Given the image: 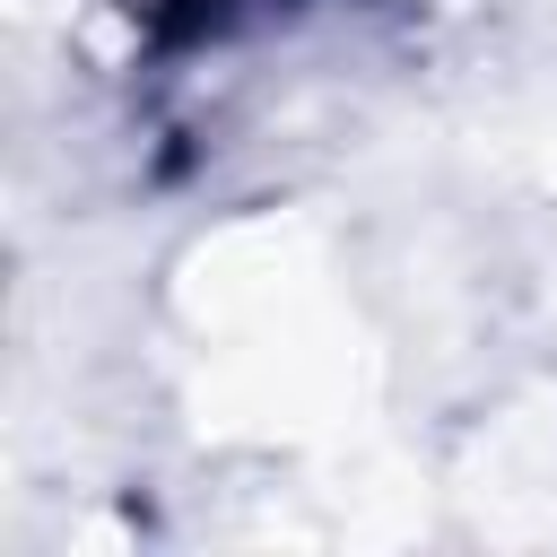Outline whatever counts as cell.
<instances>
[{
    "mask_svg": "<svg viewBox=\"0 0 557 557\" xmlns=\"http://www.w3.org/2000/svg\"><path fill=\"white\" fill-rule=\"evenodd\" d=\"M261 9H278V0H174V35H226Z\"/></svg>",
    "mask_w": 557,
    "mask_h": 557,
    "instance_id": "1",
    "label": "cell"
}]
</instances>
